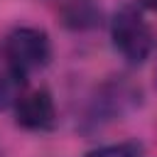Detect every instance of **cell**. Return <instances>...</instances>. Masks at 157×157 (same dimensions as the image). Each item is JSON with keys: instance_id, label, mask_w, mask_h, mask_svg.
<instances>
[{"instance_id": "cell-1", "label": "cell", "mask_w": 157, "mask_h": 157, "mask_svg": "<svg viewBox=\"0 0 157 157\" xmlns=\"http://www.w3.org/2000/svg\"><path fill=\"white\" fill-rule=\"evenodd\" d=\"M140 105H142V88L125 76H113L93 91L78 128L86 135L101 132L103 128L132 115Z\"/></svg>"}, {"instance_id": "cell-2", "label": "cell", "mask_w": 157, "mask_h": 157, "mask_svg": "<svg viewBox=\"0 0 157 157\" xmlns=\"http://www.w3.org/2000/svg\"><path fill=\"white\" fill-rule=\"evenodd\" d=\"M110 39L115 52L130 64V66H140L147 61V56L152 54V29L145 22L142 12L135 5H125L120 7L113 20H110Z\"/></svg>"}, {"instance_id": "cell-3", "label": "cell", "mask_w": 157, "mask_h": 157, "mask_svg": "<svg viewBox=\"0 0 157 157\" xmlns=\"http://www.w3.org/2000/svg\"><path fill=\"white\" fill-rule=\"evenodd\" d=\"M2 56L7 69L29 76L32 71H39L52 59V42L49 34L39 27H15L7 32L2 42Z\"/></svg>"}, {"instance_id": "cell-4", "label": "cell", "mask_w": 157, "mask_h": 157, "mask_svg": "<svg viewBox=\"0 0 157 157\" xmlns=\"http://www.w3.org/2000/svg\"><path fill=\"white\" fill-rule=\"evenodd\" d=\"M12 110H15V123L25 130H49L56 123L54 98L47 88L25 91Z\"/></svg>"}, {"instance_id": "cell-5", "label": "cell", "mask_w": 157, "mask_h": 157, "mask_svg": "<svg viewBox=\"0 0 157 157\" xmlns=\"http://www.w3.org/2000/svg\"><path fill=\"white\" fill-rule=\"evenodd\" d=\"M25 86H27V76H22L12 69H5L0 74V113L17 105V101L25 93Z\"/></svg>"}, {"instance_id": "cell-6", "label": "cell", "mask_w": 157, "mask_h": 157, "mask_svg": "<svg viewBox=\"0 0 157 157\" xmlns=\"http://www.w3.org/2000/svg\"><path fill=\"white\" fill-rule=\"evenodd\" d=\"M83 157H145V147L137 140H123V142H113V145H101V147L86 152Z\"/></svg>"}, {"instance_id": "cell-7", "label": "cell", "mask_w": 157, "mask_h": 157, "mask_svg": "<svg viewBox=\"0 0 157 157\" xmlns=\"http://www.w3.org/2000/svg\"><path fill=\"white\" fill-rule=\"evenodd\" d=\"M142 7H150V10H157V0H137Z\"/></svg>"}]
</instances>
